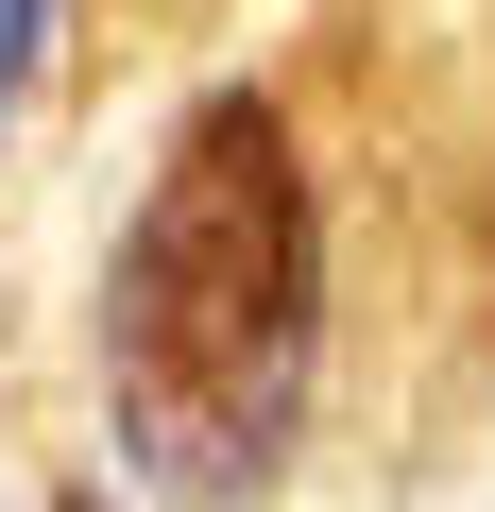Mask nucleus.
<instances>
[{"label":"nucleus","instance_id":"nucleus-1","mask_svg":"<svg viewBox=\"0 0 495 512\" xmlns=\"http://www.w3.org/2000/svg\"><path fill=\"white\" fill-rule=\"evenodd\" d=\"M86 359H103L120 461L171 512H239L291 461L308 376H325V188H308V137L257 86H205L171 120L154 188L103 239Z\"/></svg>","mask_w":495,"mask_h":512},{"label":"nucleus","instance_id":"nucleus-2","mask_svg":"<svg viewBox=\"0 0 495 512\" xmlns=\"http://www.w3.org/2000/svg\"><path fill=\"white\" fill-rule=\"evenodd\" d=\"M52 18H69V0H0V120H18V86L52 69Z\"/></svg>","mask_w":495,"mask_h":512},{"label":"nucleus","instance_id":"nucleus-3","mask_svg":"<svg viewBox=\"0 0 495 512\" xmlns=\"http://www.w3.org/2000/svg\"><path fill=\"white\" fill-rule=\"evenodd\" d=\"M52 512H120V495H52Z\"/></svg>","mask_w":495,"mask_h":512}]
</instances>
